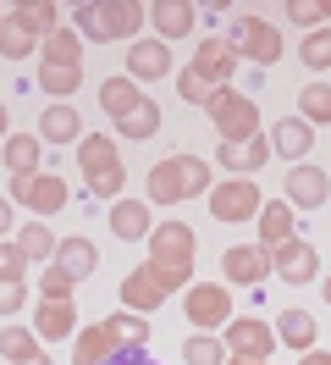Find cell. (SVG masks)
<instances>
[{
    "instance_id": "6da1fadb",
    "label": "cell",
    "mask_w": 331,
    "mask_h": 365,
    "mask_svg": "<svg viewBox=\"0 0 331 365\" xmlns=\"http://www.w3.org/2000/svg\"><path fill=\"white\" fill-rule=\"evenodd\" d=\"M194 260H199V238H194L188 222H154L149 266L160 272L166 294H188V288H194Z\"/></svg>"
},
{
    "instance_id": "7a4b0ae2",
    "label": "cell",
    "mask_w": 331,
    "mask_h": 365,
    "mask_svg": "<svg viewBox=\"0 0 331 365\" xmlns=\"http://www.w3.org/2000/svg\"><path fill=\"white\" fill-rule=\"evenodd\" d=\"M149 23V6L144 0H83L72 11V28L83 34V45H105V39H138Z\"/></svg>"
},
{
    "instance_id": "3957f363",
    "label": "cell",
    "mask_w": 331,
    "mask_h": 365,
    "mask_svg": "<svg viewBox=\"0 0 331 365\" xmlns=\"http://www.w3.org/2000/svg\"><path fill=\"white\" fill-rule=\"evenodd\" d=\"M204 116L216 122L221 144H248V138H260V111H254V100H248L243 89H232V83L210 89V100H204Z\"/></svg>"
},
{
    "instance_id": "277c9868",
    "label": "cell",
    "mask_w": 331,
    "mask_h": 365,
    "mask_svg": "<svg viewBox=\"0 0 331 365\" xmlns=\"http://www.w3.org/2000/svg\"><path fill=\"white\" fill-rule=\"evenodd\" d=\"M78 172H83L88 194H122V182H127V166H122V150H116V138L105 133H88L78 144Z\"/></svg>"
},
{
    "instance_id": "5b68a950",
    "label": "cell",
    "mask_w": 331,
    "mask_h": 365,
    "mask_svg": "<svg viewBox=\"0 0 331 365\" xmlns=\"http://www.w3.org/2000/svg\"><path fill=\"white\" fill-rule=\"evenodd\" d=\"M221 39H226V50H232L238 61H254V67L282 61V34H276L270 17H232Z\"/></svg>"
},
{
    "instance_id": "8992f818",
    "label": "cell",
    "mask_w": 331,
    "mask_h": 365,
    "mask_svg": "<svg viewBox=\"0 0 331 365\" xmlns=\"http://www.w3.org/2000/svg\"><path fill=\"white\" fill-rule=\"evenodd\" d=\"M265 210V194L254 188V178H221L210 188V216L226 222V227H238V222H260Z\"/></svg>"
},
{
    "instance_id": "52a82bcc",
    "label": "cell",
    "mask_w": 331,
    "mask_h": 365,
    "mask_svg": "<svg viewBox=\"0 0 331 365\" xmlns=\"http://www.w3.org/2000/svg\"><path fill=\"white\" fill-rule=\"evenodd\" d=\"M221 343H226V360H270L276 354V327L260 316H238L221 327Z\"/></svg>"
},
{
    "instance_id": "ba28073f",
    "label": "cell",
    "mask_w": 331,
    "mask_h": 365,
    "mask_svg": "<svg viewBox=\"0 0 331 365\" xmlns=\"http://www.w3.org/2000/svg\"><path fill=\"white\" fill-rule=\"evenodd\" d=\"M226 321H232V288H226V282H194V288H188V327L216 332Z\"/></svg>"
},
{
    "instance_id": "9c48e42d",
    "label": "cell",
    "mask_w": 331,
    "mask_h": 365,
    "mask_svg": "<svg viewBox=\"0 0 331 365\" xmlns=\"http://www.w3.org/2000/svg\"><path fill=\"white\" fill-rule=\"evenodd\" d=\"M11 200L28 205L33 216H50V210H61L72 194H66L61 172H33V178H11Z\"/></svg>"
},
{
    "instance_id": "30bf717a",
    "label": "cell",
    "mask_w": 331,
    "mask_h": 365,
    "mask_svg": "<svg viewBox=\"0 0 331 365\" xmlns=\"http://www.w3.org/2000/svg\"><path fill=\"white\" fill-rule=\"evenodd\" d=\"M270 272H276V282L304 288V282H315V277H320V250H315L309 238H293V244H282V250L270 255Z\"/></svg>"
},
{
    "instance_id": "8fae6325",
    "label": "cell",
    "mask_w": 331,
    "mask_h": 365,
    "mask_svg": "<svg viewBox=\"0 0 331 365\" xmlns=\"http://www.w3.org/2000/svg\"><path fill=\"white\" fill-rule=\"evenodd\" d=\"M221 277L232 288H260L265 277H270V255L260 244H232V250L221 255Z\"/></svg>"
},
{
    "instance_id": "7c38bea8",
    "label": "cell",
    "mask_w": 331,
    "mask_h": 365,
    "mask_svg": "<svg viewBox=\"0 0 331 365\" xmlns=\"http://www.w3.org/2000/svg\"><path fill=\"white\" fill-rule=\"evenodd\" d=\"M166 299L172 294H166V282H160V272H154L149 260H144L138 272H127V282H122V310H132V316H149Z\"/></svg>"
},
{
    "instance_id": "4fadbf2b",
    "label": "cell",
    "mask_w": 331,
    "mask_h": 365,
    "mask_svg": "<svg viewBox=\"0 0 331 365\" xmlns=\"http://www.w3.org/2000/svg\"><path fill=\"white\" fill-rule=\"evenodd\" d=\"M127 78L132 83H154V78H177L166 39H132L127 45Z\"/></svg>"
},
{
    "instance_id": "5bb4252c",
    "label": "cell",
    "mask_w": 331,
    "mask_h": 365,
    "mask_svg": "<svg viewBox=\"0 0 331 365\" xmlns=\"http://www.w3.org/2000/svg\"><path fill=\"white\" fill-rule=\"evenodd\" d=\"M122 354V338H116V327L105 321H94V327H83L78 338H72V365H110Z\"/></svg>"
},
{
    "instance_id": "9a60e30c",
    "label": "cell",
    "mask_w": 331,
    "mask_h": 365,
    "mask_svg": "<svg viewBox=\"0 0 331 365\" xmlns=\"http://www.w3.org/2000/svg\"><path fill=\"white\" fill-rule=\"evenodd\" d=\"M270 133H260V138H248V144H221L216 150V166L226 172V178H254L260 166H270Z\"/></svg>"
},
{
    "instance_id": "2e32d148",
    "label": "cell",
    "mask_w": 331,
    "mask_h": 365,
    "mask_svg": "<svg viewBox=\"0 0 331 365\" xmlns=\"http://www.w3.org/2000/svg\"><path fill=\"white\" fill-rule=\"evenodd\" d=\"M282 194H287V205L293 210H320L326 205V194H331V178L320 172V166H293L282 182Z\"/></svg>"
},
{
    "instance_id": "e0dca14e",
    "label": "cell",
    "mask_w": 331,
    "mask_h": 365,
    "mask_svg": "<svg viewBox=\"0 0 331 365\" xmlns=\"http://www.w3.org/2000/svg\"><path fill=\"white\" fill-rule=\"evenodd\" d=\"M188 67L210 83V89H221V83H232V67H238V56L226 50V39L221 34H210V39H199V50H194V61Z\"/></svg>"
},
{
    "instance_id": "ac0fdd59",
    "label": "cell",
    "mask_w": 331,
    "mask_h": 365,
    "mask_svg": "<svg viewBox=\"0 0 331 365\" xmlns=\"http://www.w3.org/2000/svg\"><path fill=\"white\" fill-rule=\"evenodd\" d=\"M33 332H39V343L78 338L83 327H78V310H72V299H39V310H33Z\"/></svg>"
},
{
    "instance_id": "d6986e66",
    "label": "cell",
    "mask_w": 331,
    "mask_h": 365,
    "mask_svg": "<svg viewBox=\"0 0 331 365\" xmlns=\"http://www.w3.org/2000/svg\"><path fill=\"white\" fill-rule=\"evenodd\" d=\"M293 238H298V210L287 205V200H265V210H260V250L276 255L282 244H293Z\"/></svg>"
},
{
    "instance_id": "ffe728a7",
    "label": "cell",
    "mask_w": 331,
    "mask_h": 365,
    "mask_svg": "<svg viewBox=\"0 0 331 365\" xmlns=\"http://www.w3.org/2000/svg\"><path fill=\"white\" fill-rule=\"evenodd\" d=\"M110 232H116L122 244L149 238V232H154V210H149V200H116V205H110Z\"/></svg>"
},
{
    "instance_id": "44dd1931",
    "label": "cell",
    "mask_w": 331,
    "mask_h": 365,
    "mask_svg": "<svg viewBox=\"0 0 331 365\" xmlns=\"http://www.w3.org/2000/svg\"><path fill=\"white\" fill-rule=\"evenodd\" d=\"M270 150L282 160H298V166H304V155L315 150V128H309L304 116H282V122L270 128Z\"/></svg>"
},
{
    "instance_id": "7402d4cb",
    "label": "cell",
    "mask_w": 331,
    "mask_h": 365,
    "mask_svg": "<svg viewBox=\"0 0 331 365\" xmlns=\"http://www.w3.org/2000/svg\"><path fill=\"white\" fill-rule=\"evenodd\" d=\"M149 23H154V39H188L194 23H199V11L188 6V0H154Z\"/></svg>"
},
{
    "instance_id": "603a6c76",
    "label": "cell",
    "mask_w": 331,
    "mask_h": 365,
    "mask_svg": "<svg viewBox=\"0 0 331 365\" xmlns=\"http://www.w3.org/2000/svg\"><path fill=\"white\" fill-rule=\"evenodd\" d=\"M0 155H6V172L11 178H33V172H44V138L39 133H11L6 144H0Z\"/></svg>"
},
{
    "instance_id": "cb8c5ba5",
    "label": "cell",
    "mask_w": 331,
    "mask_h": 365,
    "mask_svg": "<svg viewBox=\"0 0 331 365\" xmlns=\"http://www.w3.org/2000/svg\"><path fill=\"white\" fill-rule=\"evenodd\" d=\"M144 200L149 205H182L188 194H182V166H177V155H166V160H154L149 166V178H144Z\"/></svg>"
},
{
    "instance_id": "d4e9b609",
    "label": "cell",
    "mask_w": 331,
    "mask_h": 365,
    "mask_svg": "<svg viewBox=\"0 0 331 365\" xmlns=\"http://www.w3.org/2000/svg\"><path fill=\"white\" fill-rule=\"evenodd\" d=\"M144 100H149V94H144V83H132L127 72H122V78H105V83H100V111H105V116H116V122H122V116H132L138 106H144Z\"/></svg>"
},
{
    "instance_id": "484cf974",
    "label": "cell",
    "mask_w": 331,
    "mask_h": 365,
    "mask_svg": "<svg viewBox=\"0 0 331 365\" xmlns=\"http://www.w3.org/2000/svg\"><path fill=\"white\" fill-rule=\"evenodd\" d=\"M39 138L44 144H83V122H78V106H44L39 111Z\"/></svg>"
},
{
    "instance_id": "4316f807",
    "label": "cell",
    "mask_w": 331,
    "mask_h": 365,
    "mask_svg": "<svg viewBox=\"0 0 331 365\" xmlns=\"http://www.w3.org/2000/svg\"><path fill=\"white\" fill-rule=\"evenodd\" d=\"M50 266H61V272L72 277V282H88V277L100 272V250H94L88 238H61V244H56V260H50Z\"/></svg>"
},
{
    "instance_id": "83f0119b",
    "label": "cell",
    "mask_w": 331,
    "mask_h": 365,
    "mask_svg": "<svg viewBox=\"0 0 331 365\" xmlns=\"http://www.w3.org/2000/svg\"><path fill=\"white\" fill-rule=\"evenodd\" d=\"M276 343L309 354V349H320V321L309 316V310H282V316H276Z\"/></svg>"
},
{
    "instance_id": "f1b7e54d",
    "label": "cell",
    "mask_w": 331,
    "mask_h": 365,
    "mask_svg": "<svg viewBox=\"0 0 331 365\" xmlns=\"http://www.w3.org/2000/svg\"><path fill=\"white\" fill-rule=\"evenodd\" d=\"M11 23L28 28L39 45L50 39V34H56V28H66V23H61V11H56L50 0H17V6H11Z\"/></svg>"
},
{
    "instance_id": "f546056e",
    "label": "cell",
    "mask_w": 331,
    "mask_h": 365,
    "mask_svg": "<svg viewBox=\"0 0 331 365\" xmlns=\"http://www.w3.org/2000/svg\"><path fill=\"white\" fill-rule=\"evenodd\" d=\"M39 56H44V67H83V34L72 23L56 28V34L39 45Z\"/></svg>"
},
{
    "instance_id": "4dcf8cb0",
    "label": "cell",
    "mask_w": 331,
    "mask_h": 365,
    "mask_svg": "<svg viewBox=\"0 0 331 365\" xmlns=\"http://www.w3.org/2000/svg\"><path fill=\"white\" fill-rule=\"evenodd\" d=\"M39 349V332L33 327H0V365H33Z\"/></svg>"
},
{
    "instance_id": "1f68e13d",
    "label": "cell",
    "mask_w": 331,
    "mask_h": 365,
    "mask_svg": "<svg viewBox=\"0 0 331 365\" xmlns=\"http://www.w3.org/2000/svg\"><path fill=\"white\" fill-rule=\"evenodd\" d=\"M39 89L50 100H72V94L83 89V67H44L39 61Z\"/></svg>"
},
{
    "instance_id": "d6a6232c",
    "label": "cell",
    "mask_w": 331,
    "mask_h": 365,
    "mask_svg": "<svg viewBox=\"0 0 331 365\" xmlns=\"http://www.w3.org/2000/svg\"><path fill=\"white\" fill-rule=\"evenodd\" d=\"M298 116H304L309 128H315V122L331 128V83H304V89H298Z\"/></svg>"
},
{
    "instance_id": "836d02e7",
    "label": "cell",
    "mask_w": 331,
    "mask_h": 365,
    "mask_svg": "<svg viewBox=\"0 0 331 365\" xmlns=\"http://www.w3.org/2000/svg\"><path fill=\"white\" fill-rule=\"evenodd\" d=\"M17 250L28 255V260L50 266V260H56V238H50V227H44V222H28V227H17Z\"/></svg>"
},
{
    "instance_id": "e575fe53",
    "label": "cell",
    "mask_w": 331,
    "mask_h": 365,
    "mask_svg": "<svg viewBox=\"0 0 331 365\" xmlns=\"http://www.w3.org/2000/svg\"><path fill=\"white\" fill-rule=\"evenodd\" d=\"M182 360L188 365H226V343L216 332H194V338H182Z\"/></svg>"
},
{
    "instance_id": "d590c367",
    "label": "cell",
    "mask_w": 331,
    "mask_h": 365,
    "mask_svg": "<svg viewBox=\"0 0 331 365\" xmlns=\"http://www.w3.org/2000/svg\"><path fill=\"white\" fill-rule=\"evenodd\" d=\"M116 133L132 138V144H138V138H154V133H160V106H154V100H144L132 116H122V122H116Z\"/></svg>"
},
{
    "instance_id": "8d00e7d4",
    "label": "cell",
    "mask_w": 331,
    "mask_h": 365,
    "mask_svg": "<svg viewBox=\"0 0 331 365\" xmlns=\"http://www.w3.org/2000/svg\"><path fill=\"white\" fill-rule=\"evenodd\" d=\"M39 50V39L28 34V28L11 23V11H6V23H0V61H22V56H33Z\"/></svg>"
},
{
    "instance_id": "74e56055",
    "label": "cell",
    "mask_w": 331,
    "mask_h": 365,
    "mask_svg": "<svg viewBox=\"0 0 331 365\" xmlns=\"http://www.w3.org/2000/svg\"><path fill=\"white\" fill-rule=\"evenodd\" d=\"M177 166H182V194H204V200H210V188H216L210 160L204 155H177Z\"/></svg>"
},
{
    "instance_id": "f35d334b",
    "label": "cell",
    "mask_w": 331,
    "mask_h": 365,
    "mask_svg": "<svg viewBox=\"0 0 331 365\" xmlns=\"http://www.w3.org/2000/svg\"><path fill=\"white\" fill-rule=\"evenodd\" d=\"M298 61H304L309 72H331V28H315V34H304Z\"/></svg>"
},
{
    "instance_id": "ab89813d",
    "label": "cell",
    "mask_w": 331,
    "mask_h": 365,
    "mask_svg": "<svg viewBox=\"0 0 331 365\" xmlns=\"http://www.w3.org/2000/svg\"><path fill=\"white\" fill-rule=\"evenodd\" d=\"M110 327H116L122 349H144V343H149V327H144V316H132V310H116V316H110Z\"/></svg>"
},
{
    "instance_id": "60d3db41",
    "label": "cell",
    "mask_w": 331,
    "mask_h": 365,
    "mask_svg": "<svg viewBox=\"0 0 331 365\" xmlns=\"http://www.w3.org/2000/svg\"><path fill=\"white\" fill-rule=\"evenodd\" d=\"M287 17H293L298 28H309V34H315V28H326L331 0H320V6H315V0H287Z\"/></svg>"
},
{
    "instance_id": "b9f144b4",
    "label": "cell",
    "mask_w": 331,
    "mask_h": 365,
    "mask_svg": "<svg viewBox=\"0 0 331 365\" xmlns=\"http://www.w3.org/2000/svg\"><path fill=\"white\" fill-rule=\"evenodd\" d=\"M0 277H6V282H22V277H28V255L17 250V238L0 244Z\"/></svg>"
},
{
    "instance_id": "7bdbcfd3",
    "label": "cell",
    "mask_w": 331,
    "mask_h": 365,
    "mask_svg": "<svg viewBox=\"0 0 331 365\" xmlns=\"http://www.w3.org/2000/svg\"><path fill=\"white\" fill-rule=\"evenodd\" d=\"M177 94H182L188 106H204V100H210V83H204L194 67H182V72H177Z\"/></svg>"
},
{
    "instance_id": "ee69618b",
    "label": "cell",
    "mask_w": 331,
    "mask_h": 365,
    "mask_svg": "<svg viewBox=\"0 0 331 365\" xmlns=\"http://www.w3.org/2000/svg\"><path fill=\"white\" fill-rule=\"evenodd\" d=\"M72 288H78V282H72L61 266H44V277H39V294L44 299H72Z\"/></svg>"
},
{
    "instance_id": "f6af8a7d",
    "label": "cell",
    "mask_w": 331,
    "mask_h": 365,
    "mask_svg": "<svg viewBox=\"0 0 331 365\" xmlns=\"http://www.w3.org/2000/svg\"><path fill=\"white\" fill-rule=\"evenodd\" d=\"M22 304H28V282H6L0 277V316H17Z\"/></svg>"
},
{
    "instance_id": "bcb514c9",
    "label": "cell",
    "mask_w": 331,
    "mask_h": 365,
    "mask_svg": "<svg viewBox=\"0 0 331 365\" xmlns=\"http://www.w3.org/2000/svg\"><path fill=\"white\" fill-rule=\"evenodd\" d=\"M110 365H154V360H149V354H144V349H122V354H116V360H110Z\"/></svg>"
},
{
    "instance_id": "7dc6e473",
    "label": "cell",
    "mask_w": 331,
    "mask_h": 365,
    "mask_svg": "<svg viewBox=\"0 0 331 365\" xmlns=\"http://www.w3.org/2000/svg\"><path fill=\"white\" fill-rule=\"evenodd\" d=\"M298 365H331V349H309V354H298Z\"/></svg>"
},
{
    "instance_id": "c3c4849f",
    "label": "cell",
    "mask_w": 331,
    "mask_h": 365,
    "mask_svg": "<svg viewBox=\"0 0 331 365\" xmlns=\"http://www.w3.org/2000/svg\"><path fill=\"white\" fill-rule=\"evenodd\" d=\"M6 238H17V232H11V205L0 200V244H6Z\"/></svg>"
},
{
    "instance_id": "681fc988",
    "label": "cell",
    "mask_w": 331,
    "mask_h": 365,
    "mask_svg": "<svg viewBox=\"0 0 331 365\" xmlns=\"http://www.w3.org/2000/svg\"><path fill=\"white\" fill-rule=\"evenodd\" d=\"M6 138H11V133H6V106H0V144H6Z\"/></svg>"
},
{
    "instance_id": "f907efd6",
    "label": "cell",
    "mask_w": 331,
    "mask_h": 365,
    "mask_svg": "<svg viewBox=\"0 0 331 365\" xmlns=\"http://www.w3.org/2000/svg\"><path fill=\"white\" fill-rule=\"evenodd\" d=\"M320 299H326V304H331V277H326V282H320Z\"/></svg>"
},
{
    "instance_id": "816d5d0a",
    "label": "cell",
    "mask_w": 331,
    "mask_h": 365,
    "mask_svg": "<svg viewBox=\"0 0 331 365\" xmlns=\"http://www.w3.org/2000/svg\"><path fill=\"white\" fill-rule=\"evenodd\" d=\"M226 365H270V360H226Z\"/></svg>"
},
{
    "instance_id": "f5cc1de1",
    "label": "cell",
    "mask_w": 331,
    "mask_h": 365,
    "mask_svg": "<svg viewBox=\"0 0 331 365\" xmlns=\"http://www.w3.org/2000/svg\"><path fill=\"white\" fill-rule=\"evenodd\" d=\"M33 365H56V360H50V354H39V360H33Z\"/></svg>"
},
{
    "instance_id": "db71d44e",
    "label": "cell",
    "mask_w": 331,
    "mask_h": 365,
    "mask_svg": "<svg viewBox=\"0 0 331 365\" xmlns=\"http://www.w3.org/2000/svg\"><path fill=\"white\" fill-rule=\"evenodd\" d=\"M0 23H6V6H0Z\"/></svg>"
}]
</instances>
